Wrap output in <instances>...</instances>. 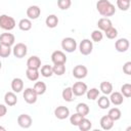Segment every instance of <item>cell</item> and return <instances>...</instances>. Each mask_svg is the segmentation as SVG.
<instances>
[{"instance_id": "obj_1", "label": "cell", "mask_w": 131, "mask_h": 131, "mask_svg": "<svg viewBox=\"0 0 131 131\" xmlns=\"http://www.w3.org/2000/svg\"><path fill=\"white\" fill-rule=\"evenodd\" d=\"M96 9L100 15L104 17L113 16L116 13V8L110 0H98L96 3Z\"/></svg>"}, {"instance_id": "obj_2", "label": "cell", "mask_w": 131, "mask_h": 131, "mask_svg": "<svg viewBox=\"0 0 131 131\" xmlns=\"http://www.w3.org/2000/svg\"><path fill=\"white\" fill-rule=\"evenodd\" d=\"M15 19L12 16H9L7 14L0 15V28L5 31H11L15 28Z\"/></svg>"}, {"instance_id": "obj_3", "label": "cell", "mask_w": 131, "mask_h": 131, "mask_svg": "<svg viewBox=\"0 0 131 131\" xmlns=\"http://www.w3.org/2000/svg\"><path fill=\"white\" fill-rule=\"evenodd\" d=\"M61 48L66 52L72 53L77 49V42L72 37H66L61 40Z\"/></svg>"}, {"instance_id": "obj_4", "label": "cell", "mask_w": 131, "mask_h": 131, "mask_svg": "<svg viewBox=\"0 0 131 131\" xmlns=\"http://www.w3.org/2000/svg\"><path fill=\"white\" fill-rule=\"evenodd\" d=\"M93 50V43L90 39H83L79 44V51L83 55H89Z\"/></svg>"}, {"instance_id": "obj_5", "label": "cell", "mask_w": 131, "mask_h": 131, "mask_svg": "<svg viewBox=\"0 0 131 131\" xmlns=\"http://www.w3.org/2000/svg\"><path fill=\"white\" fill-rule=\"evenodd\" d=\"M12 53L16 58H23L28 53V47L24 43H16L12 48Z\"/></svg>"}, {"instance_id": "obj_6", "label": "cell", "mask_w": 131, "mask_h": 131, "mask_svg": "<svg viewBox=\"0 0 131 131\" xmlns=\"http://www.w3.org/2000/svg\"><path fill=\"white\" fill-rule=\"evenodd\" d=\"M23 96H24V99H25V101H26L27 103L33 104V103H35V102L37 101L38 94L35 92V90H34L33 88H30V87H29V88H26V89H25Z\"/></svg>"}, {"instance_id": "obj_7", "label": "cell", "mask_w": 131, "mask_h": 131, "mask_svg": "<svg viewBox=\"0 0 131 131\" xmlns=\"http://www.w3.org/2000/svg\"><path fill=\"white\" fill-rule=\"evenodd\" d=\"M32 123H33V119L28 114H21L17 117V124L19 127H21L24 129L30 128L32 126Z\"/></svg>"}, {"instance_id": "obj_8", "label": "cell", "mask_w": 131, "mask_h": 131, "mask_svg": "<svg viewBox=\"0 0 131 131\" xmlns=\"http://www.w3.org/2000/svg\"><path fill=\"white\" fill-rule=\"evenodd\" d=\"M87 89H88V87H87L86 83H84V82H76L72 86V91H73L75 96H82V95H84L86 93Z\"/></svg>"}, {"instance_id": "obj_9", "label": "cell", "mask_w": 131, "mask_h": 131, "mask_svg": "<svg viewBox=\"0 0 131 131\" xmlns=\"http://www.w3.org/2000/svg\"><path fill=\"white\" fill-rule=\"evenodd\" d=\"M87 75H88V69L83 64H77L73 69V76L78 80L84 79Z\"/></svg>"}, {"instance_id": "obj_10", "label": "cell", "mask_w": 131, "mask_h": 131, "mask_svg": "<svg viewBox=\"0 0 131 131\" xmlns=\"http://www.w3.org/2000/svg\"><path fill=\"white\" fill-rule=\"evenodd\" d=\"M130 43L127 38H120L115 42V48L118 52H126L129 49Z\"/></svg>"}, {"instance_id": "obj_11", "label": "cell", "mask_w": 131, "mask_h": 131, "mask_svg": "<svg viewBox=\"0 0 131 131\" xmlns=\"http://www.w3.org/2000/svg\"><path fill=\"white\" fill-rule=\"evenodd\" d=\"M26 13H27L28 18H30L31 20L32 19H37L41 14V8L38 5H31L27 8Z\"/></svg>"}, {"instance_id": "obj_12", "label": "cell", "mask_w": 131, "mask_h": 131, "mask_svg": "<svg viewBox=\"0 0 131 131\" xmlns=\"http://www.w3.org/2000/svg\"><path fill=\"white\" fill-rule=\"evenodd\" d=\"M51 60L53 64L56 63H66L67 62V56L61 50H55L51 54Z\"/></svg>"}, {"instance_id": "obj_13", "label": "cell", "mask_w": 131, "mask_h": 131, "mask_svg": "<svg viewBox=\"0 0 131 131\" xmlns=\"http://www.w3.org/2000/svg\"><path fill=\"white\" fill-rule=\"evenodd\" d=\"M54 116L58 120H64L70 116V110L64 105H59L54 110Z\"/></svg>"}, {"instance_id": "obj_14", "label": "cell", "mask_w": 131, "mask_h": 131, "mask_svg": "<svg viewBox=\"0 0 131 131\" xmlns=\"http://www.w3.org/2000/svg\"><path fill=\"white\" fill-rule=\"evenodd\" d=\"M14 41H15V37L11 33H2L0 35V43L1 44L11 47L14 44Z\"/></svg>"}, {"instance_id": "obj_15", "label": "cell", "mask_w": 131, "mask_h": 131, "mask_svg": "<svg viewBox=\"0 0 131 131\" xmlns=\"http://www.w3.org/2000/svg\"><path fill=\"white\" fill-rule=\"evenodd\" d=\"M4 102L6 105L8 106H13L17 103V97H16V94L15 92L13 91H9V92H6L5 95H4Z\"/></svg>"}, {"instance_id": "obj_16", "label": "cell", "mask_w": 131, "mask_h": 131, "mask_svg": "<svg viewBox=\"0 0 131 131\" xmlns=\"http://www.w3.org/2000/svg\"><path fill=\"white\" fill-rule=\"evenodd\" d=\"M27 68L39 70L41 68V59L37 55H33V56L29 57L27 60Z\"/></svg>"}, {"instance_id": "obj_17", "label": "cell", "mask_w": 131, "mask_h": 131, "mask_svg": "<svg viewBox=\"0 0 131 131\" xmlns=\"http://www.w3.org/2000/svg\"><path fill=\"white\" fill-rule=\"evenodd\" d=\"M99 124H100V127L103 129V130H111L113 127H114V121L107 116H102L100 118V121H99Z\"/></svg>"}, {"instance_id": "obj_18", "label": "cell", "mask_w": 131, "mask_h": 131, "mask_svg": "<svg viewBox=\"0 0 131 131\" xmlns=\"http://www.w3.org/2000/svg\"><path fill=\"white\" fill-rule=\"evenodd\" d=\"M110 101L114 105H121L124 101V96L122 95L121 92H118V91L112 92L111 96H110Z\"/></svg>"}, {"instance_id": "obj_19", "label": "cell", "mask_w": 131, "mask_h": 131, "mask_svg": "<svg viewBox=\"0 0 131 131\" xmlns=\"http://www.w3.org/2000/svg\"><path fill=\"white\" fill-rule=\"evenodd\" d=\"M113 26V23L112 20L108 18V17H101L98 19L97 21V27H98V30L104 32L105 30H107L108 28H111Z\"/></svg>"}, {"instance_id": "obj_20", "label": "cell", "mask_w": 131, "mask_h": 131, "mask_svg": "<svg viewBox=\"0 0 131 131\" xmlns=\"http://www.w3.org/2000/svg\"><path fill=\"white\" fill-rule=\"evenodd\" d=\"M11 89L15 93L21 92V90H24V81L20 78L12 79V81H11Z\"/></svg>"}, {"instance_id": "obj_21", "label": "cell", "mask_w": 131, "mask_h": 131, "mask_svg": "<svg viewBox=\"0 0 131 131\" xmlns=\"http://www.w3.org/2000/svg\"><path fill=\"white\" fill-rule=\"evenodd\" d=\"M45 24H46V26H47L48 28L54 29V28H56L57 25H58V17H57L55 14H50V15H48V16L46 17Z\"/></svg>"}, {"instance_id": "obj_22", "label": "cell", "mask_w": 131, "mask_h": 131, "mask_svg": "<svg viewBox=\"0 0 131 131\" xmlns=\"http://www.w3.org/2000/svg\"><path fill=\"white\" fill-rule=\"evenodd\" d=\"M99 90L104 94V95H108L113 92V84L108 81H103L100 83L99 86Z\"/></svg>"}, {"instance_id": "obj_23", "label": "cell", "mask_w": 131, "mask_h": 131, "mask_svg": "<svg viewBox=\"0 0 131 131\" xmlns=\"http://www.w3.org/2000/svg\"><path fill=\"white\" fill-rule=\"evenodd\" d=\"M26 76L27 78L30 80V81H37L39 79V76H40V73H39V70H36V69H28L26 70Z\"/></svg>"}, {"instance_id": "obj_24", "label": "cell", "mask_w": 131, "mask_h": 131, "mask_svg": "<svg viewBox=\"0 0 131 131\" xmlns=\"http://www.w3.org/2000/svg\"><path fill=\"white\" fill-rule=\"evenodd\" d=\"M97 104L99 106V108L101 110H106L110 107L111 105V101H110V98L106 96V95H102V96H98V99H97Z\"/></svg>"}, {"instance_id": "obj_25", "label": "cell", "mask_w": 131, "mask_h": 131, "mask_svg": "<svg viewBox=\"0 0 131 131\" xmlns=\"http://www.w3.org/2000/svg\"><path fill=\"white\" fill-rule=\"evenodd\" d=\"M33 89L35 90V92L38 94V95H43L45 92H46V89H47V86L44 82L42 81H38L34 84V87Z\"/></svg>"}, {"instance_id": "obj_26", "label": "cell", "mask_w": 131, "mask_h": 131, "mask_svg": "<svg viewBox=\"0 0 131 131\" xmlns=\"http://www.w3.org/2000/svg\"><path fill=\"white\" fill-rule=\"evenodd\" d=\"M18 28H19V30H21L24 32L30 31L32 29V21H31V19L30 18H21L18 21Z\"/></svg>"}, {"instance_id": "obj_27", "label": "cell", "mask_w": 131, "mask_h": 131, "mask_svg": "<svg viewBox=\"0 0 131 131\" xmlns=\"http://www.w3.org/2000/svg\"><path fill=\"white\" fill-rule=\"evenodd\" d=\"M107 116L115 122V121H118V120L121 119V117H122V113H121L120 108H118V107H112V108L108 110Z\"/></svg>"}, {"instance_id": "obj_28", "label": "cell", "mask_w": 131, "mask_h": 131, "mask_svg": "<svg viewBox=\"0 0 131 131\" xmlns=\"http://www.w3.org/2000/svg\"><path fill=\"white\" fill-rule=\"evenodd\" d=\"M77 127H78L81 131H88V130L91 129V127H92V123H91L90 120H88L87 118L83 117L82 120L80 121V123H79V125H78Z\"/></svg>"}, {"instance_id": "obj_29", "label": "cell", "mask_w": 131, "mask_h": 131, "mask_svg": "<svg viewBox=\"0 0 131 131\" xmlns=\"http://www.w3.org/2000/svg\"><path fill=\"white\" fill-rule=\"evenodd\" d=\"M76 112L79 113V114H81L82 116L86 117V116L89 114L90 108H89V106H88L87 103H85V102H80V103H78L77 106H76Z\"/></svg>"}, {"instance_id": "obj_30", "label": "cell", "mask_w": 131, "mask_h": 131, "mask_svg": "<svg viewBox=\"0 0 131 131\" xmlns=\"http://www.w3.org/2000/svg\"><path fill=\"white\" fill-rule=\"evenodd\" d=\"M61 96H62L63 100L68 101V102L73 101L74 100V93L72 91V87H66L61 92Z\"/></svg>"}, {"instance_id": "obj_31", "label": "cell", "mask_w": 131, "mask_h": 131, "mask_svg": "<svg viewBox=\"0 0 131 131\" xmlns=\"http://www.w3.org/2000/svg\"><path fill=\"white\" fill-rule=\"evenodd\" d=\"M40 69H41V71H40L41 76H43L44 78H49V77H51V76L53 75L52 67L49 66V64H44V66H42Z\"/></svg>"}, {"instance_id": "obj_32", "label": "cell", "mask_w": 131, "mask_h": 131, "mask_svg": "<svg viewBox=\"0 0 131 131\" xmlns=\"http://www.w3.org/2000/svg\"><path fill=\"white\" fill-rule=\"evenodd\" d=\"M85 94L89 100H95L99 96V90L97 88H90V89H87Z\"/></svg>"}, {"instance_id": "obj_33", "label": "cell", "mask_w": 131, "mask_h": 131, "mask_svg": "<svg viewBox=\"0 0 131 131\" xmlns=\"http://www.w3.org/2000/svg\"><path fill=\"white\" fill-rule=\"evenodd\" d=\"M53 74L56 76H62L66 73V66L64 63H56L52 67Z\"/></svg>"}, {"instance_id": "obj_34", "label": "cell", "mask_w": 131, "mask_h": 131, "mask_svg": "<svg viewBox=\"0 0 131 131\" xmlns=\"http://www.w3.org/2000/svg\"><path fill=\"white\" fill-rule=\"evenodd\" d=\"M12 52V49L10 46H7V45H4V44H1L0 43V57H8Z\"/></svg>"}, {"instance_id": "obj_35", "label": "cell", "mask_w": 131, "mask_h": 131, "mask_svg": "<svg viewBox=\"0 0 131 131\" xmlns=\"http://www.w3.org/2000/svg\"><path fill=\"white\" fill-rule=\"evenodd\" d=\"M130 0H117V6L122 11H127L130 8Z\"/></svg>"}, {"instance_id": "obj_36", "label": "cell", "mask_w": 131, "mask_h": 131, "mask_svg": "<svg viewBox=\"0 0 131 131\" xmlns=\"http://www.w3.org/2000/svg\"><path fill=\"white\" fill-rule=\"evenodd\" d=\"M121 93L124 97L129 98L131 96V84L130 83H125L121 87Z\"/></svg>"}, {"instance_id": "obj_37", "label": "cell", "mask_w": 131, "mask_h": 131, "mask_svg": "<svg viewBox=\"0 0 131 131\" xmlns=\"http://www.w3.org/2000/svg\"><path fill=\"white\" fill-rule=\"evenodd\" d=\"M103 38V34H102V31L100 30H94L92 33H91V40L92 42H100Z\"/></svg>"}, {"instance_id": "obj_38", "label": "cell", "mask_w": 131, "mask_h": 131, "mask_svg": "<svg viewBox=\"0 0 131 131\" xmlns=\"http://www.w3.org/2000/svg\"><path fill=\"white\" fill-rule=\"evenodd\" d=\"M104 34H105L106 38H108V39H115L118 36V30L112 26L111 28H108L107 30L104 31Z\"/></svg>"}, {"instance_id": "obj_39", "label": "cell", "mask_w": 131, "mask_h": 131, "mask_svg": "<svg viewBox=\"0 0 131 131\" xmlns=\"http://www.w3.org/2000/svg\"><path fill=\"white\" fill-rule=\"evenodd\" d=\"M83 117H84V116H82L81 114L76 113V114H74V115H72V116L70 117V123H71L73 126H78Z\"/></svg>"}, {"instance_id": "obj_40", "label": "cell", "mask_w": 131, "mask_h": 131, "mask_svg": "<svg viewBox=\"0 0 131 131\" xmlns=\"http://www.w3.org/2000/svg\"><path fill=\"white\" fill-rule=\"evenodd\" d=\"M72 0H57V6L61 10H67L71 7Z\"/></svg>"}, {"instance_id": "obj_41", "label": "cell", "mask_w": 131, "mask_h": 131, "mask_svg": "<svg viewBox=\"0 0 131 131\" xmlns=\"http://www.w3.org/2000/svg\"><path fill=\"white\" fill-rule=\"evenodd\" d=\"M123 72L126 75H131V61H127L123 66Z\"/></svg>"}, {"instance_id": "obj_42", "label": "cell", "mask_w": 131, "mask_h": 131, "mask_svg": "<svg viewBox=\"0 0 131 131\" xmlns=\"http://www.w3.org/2000/svg\"><path fill=\"white\" fill-rule=\"evenodd\" d=\"M6 113H7V107H6V105L0 103V118L4 117V116L6 115Z\"/></svg>"}, {"instance_id": "obj_43", "label": "cell", "mask_w": 131, "mask_h": 131, "mask_svg": "<svg viewBox=\"0 0 131 131\" xmlns=\"http://www.w3.org/2000/svg\"><path fill=\"white\" fill-rule=\"evenodd\" d=\"M0 130H2V131H5L6 129H5L4 127H2V126H0Z\"/></svg>"}, {"instance_id": "obj_44", "label": "cell", "mask_w": 131, "mask_h": 131, "mask_svg": "<svg viewBox=\"0 0 131 131\" xmlns=\"http://www.w3.org/2000/svg\"><path fill=\"white\" fill-rule=\"evenodd\" d=\"M1 68H2V62L0 61V70H1Z\"/></svg>"}, {"instance_id": "obj_45", "label": "cell", "mask_w": 131, "mask_h": 131, "mask_svg": "<svg viewBox=\"0 0 131 131\" xmlns=\"http://www.w3.org/2000/svg\"><path fill=\"white\" fill-rule=\"evenodd\" d=\"M130 1H131V0H130Z\"/></svg>"}]
</instances>
